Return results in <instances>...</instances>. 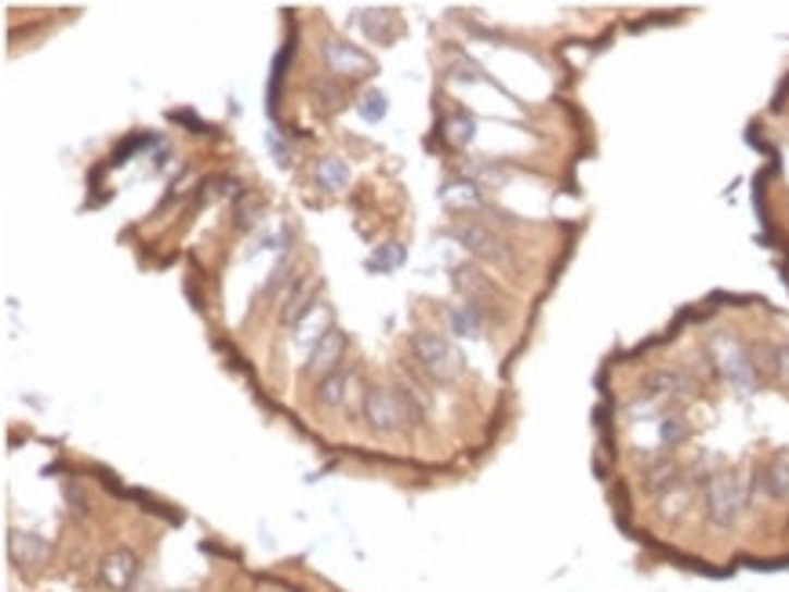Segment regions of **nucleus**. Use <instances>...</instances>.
<instances>
[{
	"instance_id": "obj_5",
	"label": "nucleus",
	"mask_w": 789,
	"mask_h": 592,
	"mask_svg": "<svg viewBox=\"0 0 789 592\" xmlns=\"http://www.w3.org/2000/svg\"><path fill=\"white\" fill-rule=\"evenodd\" d=\"M451 236L466 247V251H473L477 258H488V262H499V266H510V244L502 240L499 233L491 230V225H484L477 219H462L451 225Z\"/></svg>"
},
{
	"instance_id": "obj_16",
	"label": "nucleus",
	"mask_w": 789,
	"mask_h": 592,
	"mask_svg": "<svg viewBox=\"0 0 789 592\" xmlns=\"http://www.w3.org/2000/svg\"><path fill=\"white\" fill-rule=\"evenodd\" d=\"M393 26H397V15L389 12V8H367V12H361V29L375 45H386V40L393 37Z\"/></svg>"
},
{
	"instance_id": "obj_7",
	"label": "nucleus",
	"mask_w": 789,
	"mask_h": 592,
	"mask_svg": "<svg viewBox=\"0 0 789 592\" xmlns=\"http://www.w3.org/2000/svg\"><path fill=\"white\" fill-rule=\"evenodd\" d=\"M324 66H328V73H331L335 81H339V77L353 81V77H364V73H372L375 62L367 59L361 48L345 45V40H328V45H324Z\"/></svg>"
},
{
	"instance_id": "obj_14",
	"label": "nucleus",
	"mask_w": 789,
	"mask_h": 592,
	"mask_svg": "<svg viewBox=\"0 0 789 592\" xmlns=\"http://www.w3.org/2000/svg\"><path fill=\"white\" fill-rule=\"evenodd\" d=\"M644 390L647 396H688L691 382L680 371H652L644 379Z\"/></svg>"
},
{
	"instance_id": "obj_27",
	"label": "nucleus",
	"mask_w": 789,
	"mask_h": 592,
	"mask_svg": "<svg viewBox=\"0 0 789 592\" xmlns=\"http://www.w3.org/2000/svg\"><path fill=\"white\" fill-rule=\"evenodd\" d=\"M258 211H263V200L244 197L241 208H236V225H241V230H252V225L258 222Z\"/></svg>"
},
{
	"instance_id": "obj_19",
	"label": "nucleus",
	"mask_w": 789,
	"mask_h": 592,
	"mask_svg": "<svg viewBox=\"0 0 789 592\" xmlns=\"http://www.w3.org/2000/svg\"><path fill=\"white\" fill-rule=\"evenodd\" d=\"M677 483H680V469L673 458H663L655 469H647V488L658 494H666L669 488H677Z\"/></svg>"
},
{
	"instance_id": "obj_9",
	"label": "nucleus",
	"mask_w": 789,
	"mask_h": 592,
	"mask_svg": "<svg viewBox=\"0 0 789 592\" xmlns=\"http://www.w3.org/2000/svg\"><path fill=\"white\" fill-rule=\"evenodd\" d=\"M342 349H345V335L339 328H328L317 342H313L309 360H306V374H313V379H328V374H335L339 371Z\"/></svg>"
},
{
	"instance_id": "obj_13",
	"label": "nucleus",
	"mask_w": 789,
	"mask_h": 592,
	"mask_svg": "<svg viewBox=\"0 0 789 592\" xmlns=\"http://www.w3.org/2000/svg\"><path fill=\"white\" fill-rule=\"evenodd\" d=\"M313 178H317L320 189L339 193V189L350 186V164H345L342 157H324L317 164V171H313Z\"/></svg>"
},
{
	"instance_id": "obj_20",
	"label": "nucleus",
	"mask_w": 789,
	"mask_h": 592,
	"mask_svg": "<svg viewBox=\"0 0 789 592\" xmlns=\"http://www.w3.org/2000/svg\"><path fill=\"white\" fill-rule=\"evenodd\" d=\"M313 95H317V106H320V113H335V110H342V84L339 81H317L313 84Z\"/></svg>"
},
{
	"instance_id": "obj_11",
	"label": "nucleus",
	"mask_w": 789,
	"mask_h": 592,
	"mask_svg": "<svg viewBox=\"0 0 789 592\" xmlns=\"http://www.w3.org/2000/svg\"><path fill=\"white\" fill-rule=\"evenodd\" d=\"M761 483H764L767 498L789 502V451H782V455H775L772 461H767L764 472H761Z\"/></svg>"
},
{
	"instance_id": "obj_23",
	"label": "nucleus",
	"mask_w": 789,
	"mask_h": 592,
	"mask_svg": "<svg viewBox=\"0 0 789 592\" xmlns=\"http://www.w3.org/2000/svg\"><path fill=\"white\" fill-rule=\"evenodd\" d=\"M445 127H448V143H451V146H470V143H473V132H477V121H473L470 113H456Z\"/></svg>"
},
{
	"instance_id": "obj_21",
	"label": "nucleus",
	"mask_w": 789,
	"mask_h": 592,
	"mask_svg": "<svg viewBox=\"0 0 789 592\" xmlns=\"http://www.w3.org/2000/svg\"><path fill=\"white\" fill-rule=\"evenodd\" d=\"M658 440H663L666 447H677L688 440V422L680 415H663L658 418Z\"/></svg>"
},
{
	"instance_id": "obj_18",
	"label": "nucleus",
	"mask_w": 789,
	"mask_h": 592,
	"mask_svg": "<svg viewBox=\"0 0 789 592\" xmlns=\"http://www.w3.org/2000/svg\"><path fill=\"white\" fill-rule=\"evenodd\" d=\"M404 258H408L404 244H383L372 258H367V269H372V273H389V269L404 266Z\"/></svg>"
},
{
	"instance_id": "obj_6",
	"label": "nucleus",
	"mask_w": 789,
	"mask_h": 592,
	"mask_svg": "<svg viewBox=\"0 0 789 592\" xmlns=\"http://www.w3.org/2000/svg\"><path fill=\"white\" fill-rule=\"evenodd\" d=\"M451 287L459 291L462 298H466V306L473 309H499L502 306V295H499V287H495V280L484 273L481 266H473V262H459L456 269H451Z\"/></svg>"
},
{
	"instance_id": "obj_17",
	"label": "nucleus",
	"mask_w": 789,
	"mask_h": 592,
	"mask_svg": "<svg viewBox=\"0 0 789 592\" xmlns=\"http://www.w3.org/2000/svg\"><path fill=\"white\" fill-rule=\"evenodd\" d=\"M345 390H350V374L335 371V374H328V379H320L317 404H320V407H339V404L345 400Z\"/></svg>"
},
{
	"instance_id": "obj_2",
	"label": "nucleus",
	"mask_w": 789,
	"mask_h": 592,
	"mask_svg": "<svg viewBox=\"0 0 789 592\" xmlns=\"http://www.w3.org/2000/svg\"><path fill=\"white\" fill-rule=\"evenodd\" d=\"M412 353L434 382H456L462 371H466V360L462 353L451 346L445 335H434V331H418L412 335Z\"/></svg>"
},
{
	"instance_id": "obj_26",
	"label": "nucleus",
	"mask_w": 789,
	"mask_h": 592,
	"mask_svg": "<svg viewBox=\"0 0 789 592\" xmlns=\"http://www.w3.org/2000/svg\"><path fill=\"white\" fill-rule=\"evenodd\" d=\"M772 382L786 385L789 390V342L775 346V368H772Z\"/></svg>"
},
{
	"instance_id": "obj_10",
	"label": "nucleus",
	"mask_w": 789,
	"mask_h": 592,
	"mask_svg": "<svg viewBox=\"0 0 789 592\" xmlns=\"http://www.w3.org/2000/svg\"><path fill=\"white\" fill-rule=\"evenodd\" d=\"M8 553H12V559L19 567H40L45 559L51 556V545L45 542L40 534H29V531H12V538H8Z\"/></svg>"
},
{
	"instance_id": "obj_25",
	"label": "nucleus",
	"mask_w": 789,
	"mask_h": 592,
	"mask_svg": "<svg viewBox=\"0 0 789 592\" xmlns=\"http://www.w3.org/2000/svg\"><path fill=\"white\" fill-rule=\"evenodd\" d=\"M448 77L451 81H462V84H473V81H481V66L473 62L470 55H462V51H456L448 62Z\"/></svg>"
},
{
	"instance_id": "obj_22",
	"label": "nucleus",
	"mask_w": 789,
	"mask_h": 592,
	"mask_svg": "<svg viewBox=\"0 0 789 592\" xmlns=\"http://www.w3.org/2000/svg\"><path fill=\"white\" fill-rule=\"evenodd\" d=\"M658 505H663V516H666V520H677V516L691 505L688 483H677V488H669V491L663 494V498H658Z\"/></svg>"
},
{
	"instance_id": "obj_24",
	"label": "nucleus",
	"mask_w": 789,
	"mask_h": 592,
	"mask_svg": "<svg viewBox=\"0 0 789 592\" xmlns=\"http://www.w3.org/2000/svg\"><path fill=\"white\" fill-rule=\"evenodd\" d=\"M386 110H389V106H386V95H383V91H364V95H361V102H356V113H361L367 124H378V121H383Z\"/></svg>"
},
{
	"instance_id": "obj_1",
	"label": "nucleus",
	"mask_w": 789,
	"mask_h": 592,
	"mask_svg": "<svg viewBox=\"0 0 789 592\" xmlns=\"http://www.w3.org/2000/svg\"><path fill=\"white\" fill-rule=\"evenodd\" d=\"M750 502V480L742 472H713L706 480V520L713 527H735Z\"/></svg>"
},
{
	"instance_id": "obj_15",
	"label": "nucleus",
	"mask_w": 789,
	"mask_h": 592,
	"mask_svg": "<svg viewBox=\"0 0 789 592\" xmlns=\"http://www.w3.org/2000/svg\"><path fill=\"white\" fill-rule=\"evenodd\" d=\"M448 328L459 338H481L484 331V313L473 306H448Z\"/></svg>"
},
{
	"instance_id": "obj_12",
	"label": "nucleus",
	"mask_w": 789,
	"mask_h": 592,
	"mask_svg": "<svg viewBox=\"0 0 789 592\" xmlns=\"http://www.w3.org/2000/svg\"><path fill=\"white\" fill-rule=\"evenodd\" d=\"M317 291H320L317 280H306V276L299 280L295 295H291L288 306H284V324H288V328H299L302 320L309 317V309H317V306H313V295H317Z\"/></svg>"
},
{
	"instance_id": "obj_8",
	"label": "nucleus",
	"mask_w": 789,
	"mask_h": 592,
	"mask_svg": "<svg viewBox=\"0 0 789 592\" xmlns=\"http://www.w3.org/2000/svg\"><path fill=\"white\" fill-rule=\"evenodd\" d=\"M99 578H102V585L106 589H113V592H128L135 585V578H138V556L132 553V548H110V553L102 556V564H99Z\"/></svg>"
},
{
	"instance_id": "obj_28",
	"label": "nucleus",
	"mask_w": 789,
	"mask_h": 592,
	"mask_svg": "<svg viewBox=\"0 0 789 592\" xmlns=\"http://www.w3.org/2000/svg\"><path fill=\"white\" fill-rule=\"evenodd\" d=\"M269 149H274V157H277V164H291V149L284 138H277V135H269Z\"/></svg>"
},
{
	"instance_id": "obj_4",
	"label": "nucleus",
	"mask_w": 789,
	"mask_h": 592,
	"mask_svg": "<svg viewBox=\"0 0 789 592\" xmlns=\"http://www.w3.org/2000/svg\"><path fill=\"white\" fill-rule=\"evenodd\" d=\"M713 363H717L720 374H724V379H728L739 393H753L756 385H761V374H756V368H753L750 349H745L742 342L731 335V331H720V335H713Z\"/></svg>"
},
{
	"instance_id": "obj_3",
	"label": "nucleus",
	"mask_w": 789,
	"mask_h": 592,
	"mask_svg": "<svg viewBox=\"0 0 789 592\" xmlns=\"http://www.w3.org/2000/svg\"><path fill=\"white\" fill-rule=\"evenodd\" d=\"M418 418V407L412 404V393H401V390H372L364 393V422L375 429V433H397V429H404L408 422H415Z\"/></svg>"
}]
</instances>
